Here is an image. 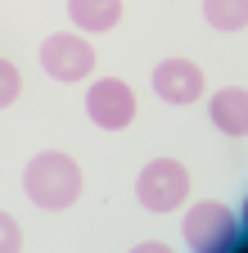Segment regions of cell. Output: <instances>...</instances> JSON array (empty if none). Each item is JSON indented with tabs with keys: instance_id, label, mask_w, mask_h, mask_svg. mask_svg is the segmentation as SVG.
I'll return each mask as SVG.
<instances>
[{
	"instance_id": "obj_3",
	"label": "cell",
	"mask_w": 248,
	"mask_h": 253,
	"mask_svg": "<svg viewBox=\"0 0 248 253\" xmlns=\"http://www.w3.org/2000/svg\"><path fill=\"white\" fill-rule=\"evenodd\" d=\"M185 195H190V172L176 158H153L136 176V199L149 212H172V208L185 204Z\"/></svg>"
},
{
	"instance_id": "obj_8",
	"label": "cell",
	"mask_w": 248,
	"mask_h": 253,
	"mask_svg": "<svg viewBox=\"0 0 248 253\" xmlns=\"http://www.w3.org/2000/svg\"><path fill=\"white\" fill-rule=\"evenodd\" d=\"M68 18L81 32H108L122 23V0H68Z\"/></svg>"
},
{
	"instance_id": "obj_5",
	"label": "cell",
	"mask_w": 248,
	"mask_h": 253,
	"mask_svg": "<svg viewBox=\"0 0 248 253\" xmlns=\"http://www.w3.org/2000/svg\"><path fill=\"white\" fill-rule=\"evenodd\" d=\"M86 118L100 126V131H122V126L136 122V95L122 77H100L86 90Z\"/></svg>"
},
{
	"instance_id": "obj_4",
	"label": "cell",
	"mask_w": 248,
	"mask_h": 253,
	"mask_svg": "<svg viewBox=\"0 0 248 253\" xmlns=\"http://www.w3.org/2000/svg\"><path fill=\"white\" fill-rule=\"evenodd\" d=\"M41 68L54 77V82H81L95 73V45L81 41L77 32H54V37L41 41Z\"/></svg>"
},
{
	"instance_id": "obj_1",
	"label": "cell",
	"mask_w": 248,
	"mask_h": 253,
	"mask_svg": "<svg viewBox=\"0 0 248 253\" xmlns=\"http://www.w3.org/2000/svg\"><path fill=\"white\" fill-rule=\"evenodd\" d=\"M23 190H27V199H32L36 208H72L77 195H81V168H77V158L64 154V149H45L36 154L32 163L23 168Z\"/></svg>"
},
{
	"instance_id": "obj_10",
	"label": "cell",
	"mask_w": 248,
	"mask_h": 253,
	"mask_svg": "<svg viewBox=\"0 0 248 253\" xmlns=\"http://www.w3.org/2000/svg\"><path fill=\"white\" fill-rule=\"evenodd\" d=\"M18 95H23V73L14 68L9 59H0V109H9Z\"/></svg>"
},
{
	"instance_id": "obj_2",
	"label": "cell",
	"mask_w": 248,
	"mask_h": 253,
	"mask_svg": "<svg viewBox=\"0 0 248 253\" xmlns=\"http://www.w3.org/2000/svg\"><path fill=\"white\" fill-rule=\"evenodd\" d=\"M180 240L185 249L194 253H221V249H235L239 240V212L221 199H208V204H194L180 221Z\"/></svg>"
},
{
	"instance_id": "obj_6",
	"label": "cell",
	"mask_w": 248,
	"mask_h": 253,
	"mask_svg": "<svg viewBox=\"0 0 248 253\" xmlns=\"http://www.w3.org/2000/svg\"><path fill=\"white\" fill-rule=\"evenodd\" d=\"M153 95H158L163 104H194L203 95V68L194 59H163L158 68H153Z\"/></svg>"
},
{
	"instance_id": "obj_9",
	"label": "cell",
	"mask_w": 248,
	"mask_h": 253,
	"mask_svg": "<svg viewBox=\"0 0 248 253\" xmlns=\"http://www.w3.org/2000/svg\"><path fill=\"white\" fill-rule=\"evenodd\" d=\"M203 18H208L216 32L239 37L244 23H248V0H203Z\"/></svg>"
},
{
	"instance_id": "obj_7",
	"label": "cell",
	"mask_w": 248,
	"mask_h": 253,
	"mask_svg": "<svg viewBox=\"0 0 248 253\" xmlns=\"http://www.w3.org/2000/svg\"><path fill=\"white\" fill-rule=\"evenodd\" d=\"M208 118H212V126H216L221 136L239 140V136L248 131V95H244V86L216 90L212 100H208Z\"/></svg>"
},
{
	"instance_id": "obj_11",
	"label": "cell",
	"mask_w": 248,
	"mask_h": 253,
	"mask_svg": "<svg viewBox=\"0 0 248 253\" xmlns=\"http://www.w3.org/2000/svg\"><path fill=\"white\" fill-rule=\"evenodd\" d=\"M14 249H23V226L9 212H0V253H14Z\"/></svg>"
}]
</instances>
